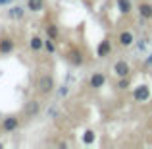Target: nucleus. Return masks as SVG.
I'll list each match as a JSON object with an SVG mask.
<instances>
[{
    "instance_id": "f257e3e1",
    "label": "nucleus",
    "mask_w": 152,
    "mask_h": 149,
    "mask_svg": "<svg viewBox=\"0 0 152 149\" xmlns=\"http://www.w3.org/2000/svg\"><path fill=\"white\" fill-rule=\"evenodd\" d=\"M54 87H56V83H54V78H52V76H48V74L41 76V79H39V91H41L42 95L52 93Z\"/></svg>"
},
{
    "instance_id": "f03ea898",
    "label": "nucleus",
    "mask_w": 152,
    "mask_h": 149,
    "mask_svg": "<svg viewBox=\"0 0 152 149\" xmlns=\"http://www.w3.org/2000/svg\"><path fill=\"white\" fill-rule=\"evenodd\" d=\"M67 62L71 64V66H83L85 64V54H83L79 49H71V50H67Z\"/></svg>"
},
{
    "instance_id": "7ed1b4c3",
    "label": "nucleus",
    "mask_w": 152,
    "mask_h": 149,
    "mask_svg": "<svg viewBox=\"0 0 152 149\" xmlns=\"http://www.w3.org/2000/svg\"><path fill=\"white\" fill-rule=\"evenodd\" d=\"M39 112H41V103H39L37 99H31L29 103L25 105V108H23V116H25V118H33Z\"/></svg>"
},
{
    "instance_id": "20e7f679",
    "label": "nucleus",
    "mask_w": 152,
    "mask_h": 149,
    "mask_svg": "<svg viewBox=\"0 0 152 149\" xmlns=\"http://www.w3.org/2000/svg\"><path fill=\"white\" fill-rule=\"evenodd\" d=\"M133 99L137 101V103H146V101L150 99V89H148V85H139L137 89L133 91Z\"/></svg>"
},
{
    "instance_id": "39448f33",
    "label": "nucleus",
    "mask_w": 152,
    "mask_h": 149,
    "mask_svg": "<svg viewBox=\"0 0 152 149\" xmlns=\"http://www.w3.org/2000/svg\"><path fill=\"white\" fill-rule=\"evenodd\" d=\"M129 72H131V66L125 60H118V62L114 64V74L118 76V78H125V76H129Z\"/></svg>"
},
{
    "instance_id": "423d86ee",
    "label": "nucleus",
    "mask_w": 152,
    "mask_h": 149,
    "mask_svg": "<svg viewBox=\"0 0 152 149\" xmlns=\"http://www.w3.org/2000/svg\"><path fill=\"white\" fill-rule=\"evenodd\" d=\"M19 128V120L15 118V116H8V118L2 120V130L6 132V134H10V132H15Z\"/></svg>"
},
{
    "instance_id": "0eeeda50",
    "label": "nucleus",
    "mask_w": 152,
    "mask_h": 149,
    "mask_svg": "<svg viewBox=\"0 0 152 149\" xmlns=\"http://www.w3.org/2000/svg\"><path fill=\"white\" fill-rule=\"evenodd\" d=\"M104 83H106V76H104L102 72H94V74L91 76V79H89V85L94 87V89H100V87H104Z\"/></svg>"
},
{
    "instance_id": "6e6552de",
    "label": "nucleus",
    "mask_w": 152,
    "mask_h": 149,
    "mask_svg": "<svg viewBox=\"0 0 152 149\" xmlns=\"http://www.w3.org/2000/svg\"><path fill=\"white\" fill-rule=\"evenodd\" d=\"M110 52H112V43L108 41V39H104V41L98 43V47H96V56L98 58H106V56H110Z\"/></svg>"
},
{
    "instance_id": "1a4fd4ad",
    "label": "nucleus",
    "mask_w": 152,
    "mask_h": 149,
    "mask_svg": "<svg viewBox=\"0 0 152 149\" xmlns=\"http://www.w3.org/2000/svg\"><path fill=\"white\" fill-rule=\"evenodd\" d=\"M118 41H119L121 47H131L135 43V37H133V33H131L129 29H125V31H121V33L118 35Z\"/></svg>"
},
{
    "instance_id": "9d476101",
    "label": "nucleus",
    "mask_w": 152,
    "mask_h": 149,
    "mask_svg": "<svg viewBox=\"0 0 152 149\" xmlns=\"http://www.w3.org/2000/svg\"><path fill=\"white\" fill-rule=\"evenodd\" d=\"M14 47H15L14 39H10V37L0 39V54H10V52L14 50Z\"/></svg>"
},
{
    "instance_id": "9b49d317",
    "label": "nucleus",
    "mask_w": 152,
    "mask_h": 149,
    "mask_svg": "<svg viewBox=\"0 0 152 149\" xmlns=\"http://www.w3.org/2000/svg\"><path fill=\"white\" fill-rule=\"evenodd\" d=\"M139 16L142 19H152V4H148V2L139 4Z\"/></svg>"
},
{
    "instance_id": "f8f14e48",
    "label": "nucleus",
    "mask_w": 152,
    "mask_h": 149,
    "mask_svg": "<svg viewBox=\"0 0 152 149\" xmlns=\"http://www.w3.org/2000/svg\"><path fill=\"white\" fill-rule=\"evenodd\" d=\"M29 47H31V50L39 52V50L45 49V41H42V39L39 37V35H33V37L29 39Z\"/></svg>"
},
{
    "instance_id": "ddd939ff",
    "label": "nucleus",
    "mask_w": 152,
    "mask_h": 149,
    "mask_svg": "<svg viewBox=\"0 0 152 149\" xmlns=\"http://www.w3.org/2000/svg\"><path fill=\"white\" fill-rule=\"evenodd\" d=\"M118 10L121 12L123 16H129L131 12H133V4H131V0H118Z\"/></svg>"
},
{
    "instance_id": "4468645a",
    "label": "nucleus",
    "mask_w": 152,
    "mask_h": 149,
    "mask_svg": "<svg viewBox=\"0 0 152 149\" xmlns=\"http://www.w3.org/2000/svg\"><path fill=\"white\" fill-rule=\"evenodd\" d=\"M23 14H25V10H23L21 6H12L10 10H8V16H10L12 19H21Z\"/></svg>"
},
{
    "instance_id": "2eb2a0df",
    "label": "nucleus",
    "mask_w": 152,
    "mask_h": 149,
    "mask_svg": "<svg viewBox=\"0 0 152 149\" xmlns=\"http://www.w3.org/2000/svg\"><path fill=\"white\" fill-rule=\"evenodd\" d=\"M42 8H45V0H27V10L41 12Z\"/></svg>"
},
{
    "instance_id": "dca6fc26",
    "label": "nucleus",
    "mask_w": 152,
    "mask_h": 149,
    "mask_svg": "<svg viewBox=\"0 0 152 149\" xmlns=\"http://www.w3.org/2000/svg\"><path fill=\"white\" fill-rule=\"evenodd\" d=\"M46 37H50V39H58V25L56 23H48L46 25Z\"/></svg>"
},
{
    "instance_id": "f3484780",
    "label": "nucleus",
    "mask_w": 152,
    "mask_h": 149,
    "mask_svg": "<svg viewBox=\"0 0 152 149\" xmlns=\"http://www.w3.org/2000/svg\"><path fill=\"white\" fill-rule=\"evenodd\" d=\"M94 138H96L94 130H87L85 134H83V143H85V145H91V143H94Z\"/></svg>"
},
{
    "instance_id": "a211bd4d",
    "label": "nucleus",
    "mask_w": 152,
    "mask_h": 149,
    "mask_svg": "<svg viewBox=\"0 0 152 149\" xmlns=\"http://www.w3.org/2000/svg\"><path fill=\"white\" fill-rule=\"evenodd\" d=\"M129 87H131L129 76H125V78H119V82H118V89H119V91H125V89H129Z\"/></svg>"
},
{
    "instance_id": "6ab92c4d",
    "label": "nucleus",
    "mask_w": 152,
    "mask_h": 149,
    "mask_svg": "<svg viewBox=\"0 0 152 149\" xmlns=\"http://www.w3.org/2000/svg\"><path fill=\"white\" fill-rule=\"evenodd\" d=\"M45 49L46 50H48L50 52V54H52V52H56V45H54V39H46V41H45Z\"/></svg>"
},
{
    "instance_id": "aec40b11",
    "label": "nucleus",
    "mask_w": 152,
    "mask_h": 149,
    "mask_svg": "<svg viewBox=\"0 0 152 149\" xmlns=\"http://www.w3.org/2000/svg\"><path fill=\"white\" fill-rule=\"evenodd\" d=\"M67 91H69V89H67V87H66V85H64V87H62V89H60V91H58V95H60V97H66V95H67Z\"/></svg>"
},
{
    "instance_id": "412c9836",
    "label": "nucleus",
    "mask_w": 152,
    "mask_h": 149,
    "mask_svg": "<svg viewBox=\"0 0 152 149\" xmlns=\"http://www.w3.org/2000/svg\"><path fill=\"white\" fill-rule=\"evenodd\" d=\"M10 4V0H0V6H8Z\"/></svg>"
}]
</instances>
